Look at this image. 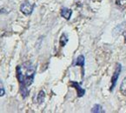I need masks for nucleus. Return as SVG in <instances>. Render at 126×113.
Wrapping results in <instances>:
<instances>
[{
    "label": "nucleus",
    "instance_id": "10",
    "mask_svg": "<svg viewBox=\"0 0 126 113\" xmlns=\"http://www.w3.org/2000/svg\"><path fill=\"white\" fill-rule=\"evenodd\" d=\"M45 92L42 90L38 92V95H37V100L39 104H42V103L45 101Z\"/></svg>",
    "mask_w": 126,
    "mask_h": 113
},
{
    "label": "nucleus",
    "instance_id": "3",
    "mask_svg": "<svg viewBox=\"0 0 126 113\" xmlns=\"http://www.w3.org/2000/svg\"><path fill=\"white\" fill-rule=\"evenodd\" d=\"M121 71H122V65L119 63H117L116 65V69L115 71H114L113 75H112V78H111V83H110V91H112V90L115 88L116 84H117V82L118 80L119 75H120Z\"/></svg>",
    "mask_w": 126,
    "mask_h": 113
},
{
    "label": "nucleus",
    "instance_id": "13",
    "mask_svg": "<svg viewBox=\"0 0 126 113\" xmlns=\"http://www.w3.org/2000/svg\"><path fill=\"white\" fill-rule=\"evenodd\" d=\"M124 42L126 43V30H125V32H124Z\"/></svg>",
    "mask_w": 126,
    "mask_h": 113
},
{
    "label": "nucleus",
    "instance_id": "12",
    "mask_svg": "<svg viewBox=\"0 0 126 113\" xmlns=\"http://www.w3.org/2000/svg\"><path fill=\"white\" fill-rule=\"evenodd\" d=\"M4 94H5V90H4V88L2 81L0 80V97L4 96Z\"/></svg>",
    "mask_w": 126,
    "mask_h": 113
},
{
    "label": "nucleus",
    "instance_id": "8",
    "mask_svg": "<svg viewBox=\"0 0 126 113\" xmlns=\"http://www.w3.org/2000/svg\"><path fill=\"white\" fill-rule=\"evenodd\" d=\"M91 112L93 113H104L105 112V111L103 110V107L102 105H100V104H95L94 106H93V108L91 109Z\"/></svg>",
    "mask_w": 126,
    "mask_h": 113
},
{
    "label": "nucleus",
    "instance_id": "11",
    "mask_svg": "<svg viewBox=\"0 0 126 113\" xmlns=\"http://www.w3.org/2000/svg\"><path fill=\"white\" fill-rule=\"evenodd\" d=\"M116 4L124 10H126V0H116Z\"/></svg>",
    "mask_w": 126,
    "mask_h": 113
},
{
    "label": "nucleus",
    "instance_id": "9",
    "mask_svg": "<svg viewBox=\"0 0 126 113\" xmlns=\"http://www.w3.org/2000/svg\"><path fill=\"white\" fill-rule=\"evenodd\" d=\"M120 92L122 95L126 96V76L124 77V78L123 79L122 83L120 85Z\"/></svg>",
    "mask_w": 126,
    "mask_h": 113
},
{
    "label": "nucleus",
    "instance_id": "5",
    "mask_svg": "<svg viewBox=\"0 0 126 113\" xmlns=\"http://www.w3.org/2000/svg\"><path fill=\"white\" fill-rule=\"evenodd\" d=\"M84 62H85V59H84V57L83 55H80L78 57V58L76 59V62H75L74 65H77V66H81L82 68V78H83V75H84Z\"/></svg>",
    "mask_w": 126,
    "mask_h": 113
},
{
    "label": "nucleus",
    "instance_id": "6",
    "mask_svg": "<svg viewBox=\"0 0 126 113\" xmlns=\"http://www.w3.org/2000/svg\"><path fill=\"white\" fill-rule=\"evenodd\" d=\"M60 15L66 20H70L71 15H72V11L67 7H63L61 9V11H60Z\"/></svg>",
    "mask_w": 126,
    "mask_h": 113
},
{
    "label": "nucleus",
    "instance_id": "2",
    "mask_svg": "<svg viewBox=\"0 0 126 113\" xmlns=\"http://www.w3.org/2000/svg\"><path fill=\"white\" fill-rule=\"evenodd\" d=\"M34 7H35V4H32L31 2L25 0V1H24V2L21 4L20 11L24 15L29 16L32 13V11H33V10H34Z\"/></svg>",
    "mask_w": 126,
    "mask_h": 113
},
{
    "label": "nucleus",
    "instance_id": "4",
    "mask_svg": "<svg viewBox=\"0 0 126 113\" xmlns=\"http://www.w3.org/2000/svg\"><path fill=\"white\" fill-rule=\"evenodd\" d=\"M71 85L72 86L73 88H75V90L77 91L78 97H82L83 95L85 94V90L83 89V88L81 87V85H80V83H78V82L71 81Z\"/></svg>",
    "mask_w": 126,
    "mask_h": 113
},
{
    "label": "nucleus",
    "instance_id": "1",
    "mask_svg": "<svg viewBox=\"0 0 126 113\" xmlns=\"http://www.w3.org/2000/svg\"><path fill=\"white\" fill-rule=\"evenodd\" d=\"M16 73L20 85V92L23 97L25 98L29 94L28 87L33 83L36 74V67L32 63L28 62L23 65V68L20 65H17L16 68Z\"/></svg>",
    "mask_w": 126,
    "mask_h": 113
},
{
    "label": "nucleus",
    "instance_id": "7",
    "mask_svg": "<svg viewBox=\"0 0 126 113\" xmlns=\"http://www.w3.org/2000/svg\"><path fill=\"white\" fill-rule=\"evenodd\" d=\"M67 42H68V36L66 35V34L63 33L61 36V37H60V40H59V45L61 47H63L65 46V45L67 44Z\"/></svg>",
    "mask_w": 126,
    "mask_h": 113
}]
</instances>
